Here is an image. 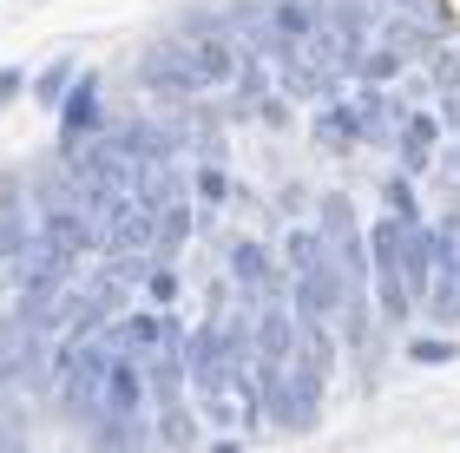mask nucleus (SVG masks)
Returning <instances> with one entry per match:
<instances>
[{
	"label": "nucleus",
	"mask_w": 460,
	"mask_h": 453,
	"mask_svg": "<svg viewBox=\"0 0 460 453\" xmlns=\"http://www.w3.org/2000/svg\"><path fill=\"white\" fill-rule=\"evenodd\" d=\"M296 355H303V362H316V368H329V355H336L316 309H296Z\"/></svg>",
	"instance_id": "nucleus-16"
},
{
	"label": "nucleus",
	"mask_w": 460,
	"mask_h": 453,
	"mask_svg": "<svg viewBox=\"0 0 460 453\" xmlns=\"http://www.w3.org/2000/svg\"><path fill=\"white\" fill-rule=\"evenodd\" d=\"M355 132H362V145H394V126H402V112H394V106H382V99H375V92H362V99H355Z\"/></svg>",
	"instance_id": "nucleus-11"
},
{
	"label": "nucleus",
	"mask_w": 460,
	"mask_h": 453,
	"mask_svg": "<svg viewBox=\"0 0 460 453\" xmlns=\"http://www.w3.org/2000/svg\"><path fill=\"white\" fill-rule=\"evenodd\" d=\"M243 7H257V13H270V7H277V0H243Z\"/></svg>",
	"instance_id": "nucleus-26"
},
{
	"label": "nucleus",
	"mask_w": 460,
	"mask_h": 453,
	"mask_svg": "<svg viewBox=\"0 0 460 453\" xmlns=\"http://www.w3.org/2000/svg\"><path fill=\"white\" fill-rule=\"evenodd\" d=\"M230 276L243 283L250 296H263V290H277V270H270V257H263V243H237L230 250Z\"/></svg>",
	"instance_id": "nucleus-13"
},
{
	"label": "nucleus",
	"mask_w": 460,
	"mask_h": 453,
	"mask_svg": "<svg viewBox=\"0 0 460 453\" xmlns=\"http://www.w3.org/2000/svg\"><path fill=\"white\" fill-rule=\"evenodd\" d=\"M184 237H191V211H184V204H164L158 231H152V263H172L184 250Z\"/></svg>",
	"instance_id": "nucleus-14"
},
{
	"label": "nucleus",
	"mask_w": 460,
	"mask_h": 453,
	"mask_svg": "<svg viewBox=\"0 0 460 453\" xmlns=\"http://www.w3.org/2000/svg\"><path fill=\"white\" fill-rule=\"evenodd\" d=\"M402 283L408 302H421L434 283V231H421V223H402Z\"/></svg>",
	"instance_id": "nucleus-10"
},
{
	"label": "nucleus",
	"mask_w": 460,
	"mask_h": 453,
	"mask_svg": "<svg viewBox=\"0 0 460 453\" xmlns=\"http://www.w3.org/2000/svg\"><path fill=\"white\" fill-rule=\"evenodd\" d=\"M388 211H394V217H402V223H414V191H408V184H402V178H394V184H388Z\"/></svg>",
	"instance_id": "nucleus-20"
},
{
	"label": "nucleus",
	"mask_w": 460,
	"mask_h": 453,
	"mask_svg": "<svg viewBox=\"0 0 460 453\" xmlns=\"http://www.w3.org/2000/svg\"><path fill=\"white\" fill-rule=\"evenodd\" d=\"M211 453H243V440H217V447H211Z\"/></svg>",
	"instance_id": "nucleus-25"
},
{
	"label": "nucleus",
	"mask_w": 460,
	"mask_h": 453,
	"mask_svg": "<svg viewBox=\"0 0 460 453\" xmlns=\"http://www.w3.org/2000/svg\"><path fill=\"white\" fill-rule=\"evenodd\" d=\"M138 407H145V368H138V355H119V362H112V375H106V407H99V414L132 427V421H138Z\"/></svg>",
	"instance_id": "nucleus-9"
},
{
	"label": "nucleus",
	"mask_w": 460,
	"mask_h": 453,
	"mask_svg": "<svg viewBox=\"0 0 460 453\" xmlns=\"http://www.w3.org/2000/svg\"><path fill=\"white\" fill-rule=\"evenodd\" d=\"M138 368H145V381H152V401L158 407L184 401V328L158 322V335L138 348Z\"/></svg>",
	"instance_id": "nucleus-4"
},
{
	"label": "nucleus",
	"mask_w": 460,
	"mask_h": 453,
	"mask_svg": "<svg viewBox=\"0 0 460 453\" xmlns=\"http://www.w3.org/2000/svg\"><path fill=\"white\" fill-rule=\"evenodd\" d=\"M86 138H99V86H93V79H73L66 106H59V145L79 158V152H86Z\"/></svg>",
	"instance_id": "nucleus-8"
},
{
	"label": "nucleus",
	"mask_w": 460,
	"mask_h": 453,
	"mask_svg": "<svg viewBox=\"0 0 460 453\" xmlns=\"http://www.w3.org/2000/svg\"><path fill=\"white\" fill-rule=\"evenodd\" d=\"M40 99H66V66H53V73H40Z\"/></svg>",
	"instance_id": "nucleus-22"
},
{
	"label": "nucleus",
	"mask_w": 460,
	"mask_h": 453,
	"mask_svg": "<svg viewBox=\"0 0 460 453\" xmlns=\"http://www.w3.org/2000/svg\"><path fill=\"white\" fill-rule=\"evenodd\" d=\"M289 276H296L289 283V302L296 309H316V316L342 309V276L323 250V231H289Z\"/></svg>",
	"instance_id": "nucleus-2"
},
{
	"label": "nucleus",
	"mask_w": 460,
	"mask_h": 453,
	"mask_svg": "<svg viewBox=\"0 0 460 453\" xmlns=\"http://www.w3.org/2000/svg\"><path fill=\"white\" fill-rule=\"evenodd\" d=\"M263 395H270V414H277V427H309V421H316V401H323V368L296 355L283 375L263 381Z\"/></svg>",
	"instance_id": "nucleus-3"
},
{
	"label": "nucleus",
	"mask_w": 460,
	"mask_h": 453,
	"mask_svg": "<svg viewBox=\"0 0 460 453\" xmlns=\"http://www.w3.org/2000/svg\"><path fill=\"white\" fill-rule=\"evenodd\" d=\"M20 92V73H0V99H13Z\"/></svg>",
	"instance_id": "nucleus-24"
},
{
	"label": "nucleus",
	"mask_w": 460,
	"mask_h": 453,
	"mask_svg": "<svg viewBox=\"0 0 460 453\" xmlns=\"http://www.w3.org/2000/svg\"><path fill=\"white\" fill-rule=\"evenodd\" d=\"M316 132H323V145H355V138H362V132H355V118L336 112V106L323 112V126H316Z\"/></svg>",
	"instance_id": "nucleus-17"
},
{
	"label": "nucleus",
	"mask_w": 460,
	"mask_h": 453,
	"mask_svg": "<svg viewBox=\"0 0 460 453\" xmlns=\"http://www.w3.org/2000/svg\"><path fill=\"white\" fill-rule=\"evenodd\" d=\"M368 243H375V290H382V309L402 322V316H408V283H402V217H382Z\"/></svg>",
	"instance_id": "nucleus-7"
},
{
	"label": "nucleus",
	"mask_w": 460,
	"mask_h": 453,
	"mask_svg": "<svg viewBox=\"0 0 460 453\" xmlns=\"http://www.w3.org/2000/svg\"><path fill=\"white\" fill-rule=\"evenodd\" d=\"M198 191L204 197H224V171H217V164H204V171H198Z\"/></svg>",
	"instance_id": "nucleus-23"
},
{
	"label": "nucleus",
	"mask_w": 460,
	"mask_h": 453,
	"mask_svg": "<svg viewBox=\"0 0 460 453\" xmlns=\"http://www.w3.org/2000/svg\"><path fill=\"white\" fill-rule=\"evenodd\" d=\"M158 421H164V440H172V447H191V414H184V401L158 407Z\"/></svg>",
	"instance_id": "nucleus-19"
},
{
	"label": "nucleus",
	"mask_w": 460,
	"mask_h": 453,
	"mask_svg": "<svg viewBox=\"0 0 460 453\" xmlns=\"http://www.w3.org/2000/svg\"><path fill=\"white\" fill-rule=\"evenodd\" d=\"M152 296H158V302H172V296H178V276H172V263H158V270H152Z\"/></svg>",
	"instance_id": "nucleus-21"
},
{
	"label": "nucleus",
	"mask_w": 460,
	"mask_h": 453,
	"mask_svg": "<svg viewBox=\"0 0 460 453\" xmlns=\"http://www.w3.org/2000/svg\"><path fill=\"white\" fill-rule=\"evenodd\" d=\"M184 47H191V59H198V73H204V86H230V79L243 73V47H237V33H224V27H211V20H198V27H184L178 33Z\"/></svg>",
	"instance_id": "nucleus-5"
},
{
	"label": "nucleus",
	"mask_w": 460,
	"mask_h": 453,
	"mask_svg": "<svg viewBox=\"0 0 460 453\" xmlns=\"http://www.w3.org/2000/svg\"><path fill=\"white\" fill-rule=\"evenodd\" d=\"M408 355L421 362V368H441V362H454V355H460V342H441V335H428V342H408Z\"/></svg>",
	"instance_id": "nucleus-18"
},
{
	"label": "nucleus",
	"mask_w": 460,
	"mask_h": 453,
	"mask_svg": "<svg viewBox=\"0 0 460 453\" xmlns=\"http://www.w3.org/2000/svg\"><path fill=\"white\" fill-rule=\"evenodd\" d=\"M434 283H441V290H460V217L434 231Z\"/></svg>",
	"instance_id": "nucleus-15"
},
{
	"label": "nucleus",
	"mask_w": 460,
	"mask_h": 453,
	"mask_svg": "<svg viewBox=\"0 0 460 453\" xmlns=\"http://www.w3.org/2000/svg\"><path fill=\"white\" fill-rule=\"evenodd\" d=\"M138 73H145V86H158V92H184V99L211 92L184 39H158V47H145V66H138Z\"/></svg>",
	"instance_id": "nucleus-6"
},
{
	"label": "nucleus",
	"mask_w": 460,
	"mask_h": 453,
	"mask_svg": "<svg viewBox=\"0 0 460 453\" xmlns=\"http://www.w3.org/2000/svg\"><path fill=\"white\" fill-rule=\"evenodd\" d=\"M323 250L329 263H336V276H342V322H349V335L362 342L368 335V250H362V237H355V223H349V197H329L323 204Z\"/></svg>",
	"instance_id": "nucleus-1"
},
{
	"label": "nucleus",
	"mask_w": 460,
	"mask_h": 453,
	"mask_svg": "<svg viewBox=\"0 0 460 453\" xmlns=\"http://www.w3.org/2000/svg\"><path fill=\"white\" fill-rule=\"evenodd\" d=\"M402 126H408V132H394V152H402L408 171H421V164L434 158V132H441V118L414 112V118H402Z\"/></svg>",
	"instance_id": "nucleus-12"
}]
</instances>
